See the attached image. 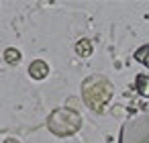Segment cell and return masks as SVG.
<instances>
[{
  "label": "cell",
  "instance_id": "7",
  "mask_svg": "<svg viewBox=\"0 0 149 143\" xmlns=\"http://www.w3.org/2000/svg\"><path fill=\"white\" fill-rule=\"evenodd\" d=\"M135 59H137V61H141L143 66H147V68H149V45L139 47V49L135 51Z\"/></svg>",
  "mask_w": 149,
  "mask_h": 143
},
{
  "label": "cell",
  "instance_id": "1",
  "mask_svg": "<svg viewBox=\"0 0 149 143\" xmlns=\"http://www.w3.org/2000/svg\"><path fill=\"white\" fill-rule=\"evenodd\" d=\"M82 94H84L86 104H88L92 110L102 112L104 106H106V102H108L110 96H112V84H110L106 78H102V76H92V78H88V80L84 82Z\"/></svg>",
  "mask_w": 149,
  "mask_h": 143
},
{
  "label": "cell",
  "instance_id": "8",
  "mask_svg": "<svg viewBox=\"0 0 149 143\" xmlns=\"http://www.w3.org/2000/svg\"><path fill=\"white\" fill-rule=\"evenodd\" d=\"M4 143H19V139H15V137H8V139H4Z\"/></svg>",
  "mask_w": 149,
  "mask_h": 143
},
{
  "label": "cell",
  "instance_id": "6",
  "mask_svg": "<svg viewBox=\"0 0 149 143\" xmlns=\"http://www.w3.org/2000/svg\"><path fill=\"white\" fill-rule=\"evenodd\" d=\"M4 61H6V63H13V66H17V63L21 61V51H19V49H15V47H8V49H4Z\"/></svg>",
  "mask_w": 149,
  "mask_h": 143
},
{
  "label": "cell",
  "instance_id": "3",
  "mask_svg": "<svg viewBox=\"0 0 149 143\" xmlns=\"http://www.w3.org/2000/svg\"><path fill=\"white\" fill-rule=\"evenodd\" d=\"M49 74V66L43 61V59H35L31 66H29V76L33 80H45Z\"/></svg>",
  "mask_w": 149,
  "mask_h": 143
},
{
  "label": "cell",
  "instance_id": "4",
  "mask_svg": "<svg viewBox=\"0 0 149 143\" xmlns=\"http://www.w3.org/2000/svg\"><path fill=\"white\" fill-rule=\"evenodd\" d=\"M76 51H78V55L88 57V55H92L94 45H92V41H90V39H80V41L76 43Z\"/></svg>",
  "mask_w": 149,
  "mask_h": 143
},
{
  "label": "cell",
  "instance_id": "5",
  "mask_svg": "<svg viewBox=\"0 0 149 143\" xmlns=\"http://www.w3.org/2000/svg\"><path fill=\"white\" fill-rule=\"evenodd\" d=\"M135 88L139 90V94L149 96V78H147V76H143V74H139V76H137V80H135Z\"/></svg>",
  "mask_w": 149,
  "mask_h": 143
},
{
  "label": "cell",
  "instance_id": "2",
  "mask_svg": "<svg viewBox=\"0 0 149 143\" xmlns=\"http://www.w3.org/2000/svg\"><path fill=\"white\" fill-rule=\"evenodd\" d=\"M47 127L55 135H72L82 127V119L76 110L70 108H57L47 119Z\"/></svg>",
  "mask_w": 149,
  "mask_h": 143
}]
</instances>
